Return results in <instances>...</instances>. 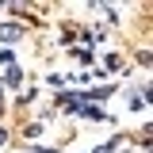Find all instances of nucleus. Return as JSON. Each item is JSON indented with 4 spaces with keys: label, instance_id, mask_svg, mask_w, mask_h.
Returning a JSON list of instances; mask_svg holds the SVG:
<instances>
[{
    "label": "nucleus",
    "instance_id": "nucleus-1",
    "mask_svg": "<svg viewBox=\"0 0 153 153\" xmlns=\"http://www.w3.org/2000/svg\"><path fill=\"white\" fill-rule=\"evenodd\" d=\"M19 35H23V31H19V23H0V38H4V42H16Z\"/></svg>",
    "mask_w": 153,
    "mask_h": 153
},
{
    "label": "nucleus",
    "instance_id": "nucleus-2",
    "mask_svg": "<svg viewBox=\"0 0 153 153\" xmlns=\"http://www.w3.org/2000/svg\"><path fill=\"white\" fill-rule=\"evenodd\" d=\"M19 80H23V69H19V65H16V69H8V84H19Z\"/></svg>",
    "mask_w": 153,
    "mask_h": 153
},
{
    "label": "nucleus",
    "instance_id": "nucleus-3",
    "mask_svg": "<svg viewBox=\"0 0 153 153\" xmlns=\"http://www.w3.org/2000/svg\"><path fill=\"white\" fill-rule=\"evenodd\" d=\"M4 142H8V134H4V130H0V146H4Z\"/></svg>",
    "mask_w": 153,
    "mask_h": 153
},
{
    "label": "nucleus",
    "instance_id": "nucleus-4",
    "mask_svg": "<svg viewBox=\"0 0 153 153\" xmlns=\"http://www.w3.org/2000/svg\"><path fill=\"white\" fill-rule=\"evenodd\" d=\"M38 153H57V149H46V146H42V149H38Z\"/></svg>",
    "mask_w": 153,
    "mask_h": 153
}]
</instances>
